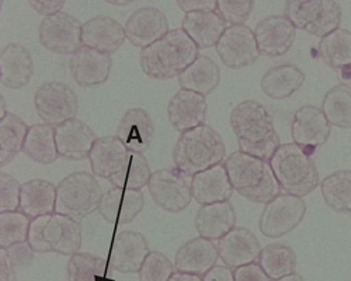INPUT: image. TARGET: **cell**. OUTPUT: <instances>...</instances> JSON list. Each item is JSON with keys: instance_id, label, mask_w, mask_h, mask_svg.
<instances>
[{"instance_id": "obj_1", "label": "cell", "mask_w": 351, "mask_h": 281, "mask_svg": "<svg viewBox=\"0 0 351 281\" xmlns=\"http://www.w3.org/2000/svg\"><path fill=\"white\" fill-rule=\"evenodd\" d=\"M229 123L241 152L269 162L281 145L271 114L256 100L241 101L232 110Z\"/></svg>"}, {"instance_id": "obj_2", "label": "cell", "mask_w": 351, "mask_h": 281, "mask_svg": "<svg viewBox=\"0 0 351 281\" xmlns=\"http://www.w3.org/2000/svg\"><path fill=\"white\" fill-rule=\"evenodd\" d=\"M198 51L182 28H174L155 44L141 49L139 65L151 79L169 80L179 77L198 58Z\"/></svg>"}, {"instance_id": "obj_3", "label": "cell", "mask_w": 351, "mask_h": 281, "mask_svg": "<svg viewBox=\"0 0 351 281\" xmlns=\"http://www.w3.org/2000/svg\"><path fill=\"white\" fill-rule=\"evenodd\" d=\"M223 166L233 190L252 203L267 204L281 193L267 160L237 151L225 159Z\"/></svg>"}, {"instance_id": "obj_4", "label": "cell", "mask_w": 351, "mask_h": 281, "mask_svg": "<svg viewBox=\"0 0 351 281\" xmlns=\"http://www.w3.org/2000/svg\"><path fill=\"white\" fill-rule=\"evenodd\" d=\"M226 159V148L221 135L208 124L183 132L173 148L174 167L190 178Z\"/></svg>"}, {"instance_id": "obj_5", "label": "cell", "mask_w": 351, "mask_h": 281, "mask_svg": "<svg viewBox=\"0 0 351 281\" xmlns=\"http://www.w3.org/2000/svg\"><path fill=\"white\" fill-rule=\"evenodd\" d=\"M269 163L287 194L302 199L320 186V175L312 155L294 143L281 144Z\"/></svg>"}, {"instance_id": "obj_6", "label": "cell", "mask_w": 351, "mask_h": 281, "mask_svg": "<svg viewBox=\"0 0 351 281\" xmlns=\"http://www.w3.org/2000/svg\"><path fill=\"white\" fill-rule=\"evenodd\" d=\"M27 242L36 253L73 256L82 247V225L76 218L53 212L34 218Z\"/></svg>"}, {"instance_id": "obj_7", "label": "cell", "mask_w": 351, "mask_h": 281, "mask_svg": "<svg viewBox=\"0 0 351 281\" xmlns=\"http://www.w3.org/2000/svg\"><path fill=\"white\" fill-rule=\"evenodd\" d=\"M103 190L93 173L75 172L56 186V212L84 218L99 210Z\"/></svg>"}, {"instance_id": "obj_8", "label": "cell", "mask_w": 351, "mask_h": 281, "mask_svg": "<svg viewBox=\"0 0 351 281\" xmlns=\"http://www.w3.org/2000/svg\"><path fill=\"white\" fill-rule=\"evenodd\" d=\"M284 14L297 30L320 40L340 28L343 12L336 0H288Z\"/></svg>"}, {"instance_id": "obj_9", "label": "cell", "mask_w": 351, "mask_h": 281, "mask_svg": "<svg viewBox=\"0 0 351 281\" xmlns=\"http://www.w3.org/2000/svg\"><path fill=\"white\" fill-rule=\"evenodd\" d=\"M34 106L38 117L45 124L58 127L76 119L79 112V97L69 84L51 80L37 89Z\"/></svg>"}, {"instance_id": "obj_10", "label": "cell", "mask_w": 351, "mask_h": 281, "mask_svg": "<svg viewBox=\"0 0 351 281\" xmlns=\"http://www.w3.org/2000/svg\"><path fill=\"white\" fill-rule=\"evenodd\" d=\"M306 214V203L297 195L280 193L276 199L265 204L258 219L263 236L277 239L294 231Z\"/></svg>"}, {"instance_id": "obj_11", "label": "cell", "mask_w": 351, "mask_h": 281, "mask_svg": "<svg viewBox=\"0 0 351 281\" xmlns=\"http://www.w3.org/2000/svg\"><path fill=\"white\" fill-rule=\"evenodd\" d=\"M191 179L176 167L156 171L148 183L154 203L170 214L182 212L193 201Z\"/></svg>"}, {"instance_id": "obj_12", "label": "cell", "mask_w": 351, "mask_h": 281, "mask_svg": "<svg viewBox=\"0 0 351 281\" xmlns=\"http://www.w3.org/2000/svg\"><path fill=\"white\" fill-rule=\"evenodd\" d=\"M83 24L66 12L44 17L38 27L41 45L60 55H73L82 44Z\"/></svg>"}, {"instance_id": "obj_13", "label": "cell", "mask_w": 351, "mask_h": 281, "mask_svg": "<svg viewBox=\"0 0 351 281\" xmlns=\"http://www.w3.org/2000/svg\"><path fill=\"white\" fill-rule=\"evenodd\" d=\"M215 48L222 64L233 71L253 65L260 56L254 32L246 24L228 27Z\"/></svg>"}, {"instance_id": "obj_14", "label": "cell", "mask_w": 351, "mask_h": 281, "mask_svg": "<svg viewBox=\"0 0 351 281\" xmlns=\"http://www.w3.org/2000/svg\"><path fill=\"white\" fill-rule=\"evenodd\" d=\"M332 132V125L326 120L324 111L316 106H302L291 120V136L294 144L301 147L309 155L324 147Z\"/></svg>"}, {"instance_id": "obj_15", "label": "cell", "mask_w": 351, "mask_h": 281, "mask_svg": "<svg viewBox=\"0 0 351 281\" xmlns=\"http://www.w3.org/2000/svg\"><path fill=\"white\" fill-rule=\"evenodd\" d=\"M254 38L260 55L277 58L285 55L294 45L297 28L285 14H274L257 23Z\"/></svg>"}, {"instance_id": "obj_16", "label": "cell", "mask_w": 351, "mask_h": 281, "mask_svg": "<svg viewBox=\"0 0 351 281\" xmlns=\"http://www.w3.org/2000/svg\"><path fill=\"white\" fill-rule=\"evenodd\" d=\"M111 55L82 45L69 60V71L80 88H97L104 84L111 73Z\"/></svg>"}, {"instance_id": "obj_17", "label": "cell", "mask_w": 351, "mask_h": 281, "mask_svg": "<svg viewBox=\"0 0 351 281\" xmlns=\"http://www.w3.org/2000/svg\"><path fill=\"white\" fill-rule=\"evenodd\" d=\"M124 28L127 40L141 49L155 44L170 32L166 14L151 6L139 8L132 12Z\"/></svg>"}, {"instance_id": "obj_18", "label": "cell", "mask_w": 351, "mask_h": 281, "mask_svg": "<svg viewBox=\"0 0 351 281\" xmlns=\"http://www.w3.org/2000/svg\"><path fill=\"white\" fill-rule=\"evenodd\" d=\"M208 103L206 96L180 89L167 104V117L173 130L180 134L206 124Z\"/></svg>"}, {"instance_id": "obj_19", "label": "cell", "mask_w": 351, "mask_h": 281, "mask_svg": "<svg viewBox=\"0 0 351 281\" xmlns=\"http://www.w3.org/2000/svg\"><path fill=\"white\" fill-rule=\"evenodd\" d=\"M217 245L219 259L232 270L256 263L263 249L257 236L243 227H235Z\"/></svg>"}, {"instance_id": "obj_20", "label": "cell", "mask_w": 351, "mask_h": 281, "mask_svg": "<svg viewBox=\"0 0 351 281\" xmlns=\"http://www.w3.org/2000/svg\"><path fill=\"white\" fill-rule=\"evenodd\" d=\"M53 128L60 158L76 162L89 159L97 140L95 131L89 125L75 119Z\"/></svg>"}, {"instance_id": "obj_21", "label": "cell", "mask_w": 351, "mask_h": 281, "mask_svg": "<svg viewBox=\"0 0 351 281\" xmlns=\"http://www.w3.org/2000/svg\"><path fill=\"white\" fill-rule=\"evenodd\" d=\"M143 206L145 195L141 190L111 187L103 194L97 211L106 222L120 225L132 222L141 214Z\"/></svg>"}, {"instance_id": "obj_22", "label": "cell", "mask_w": 351, "mask_h": 281, "mask_svg": "<svg viewBox=\"0 0 351 281\" xmlns=\"http://www.w3.org/2000/svg\"><path fill=\"white\" fill-rule=\"evenodd\" d=\"M125 40L124 25L110 16H96L83 23L82 44L84 47L112 55Z\"/></svg>"}, {"instance_id": "obj_23", "label": "cell", "mask_w": 351, "mask_h": 281, "mask_svg": "<svg viewBox=\"0 0 351 281\" xmlns=\"http://www.w3.org/2000/svg\"><path fill=\"white\" fill-rule=\"evenodd\" d=\"M219 259L218 245L202 236L193 238L183 243L174 256V267L178 271L204 277Z\"/></svg>"}, {"instance_id": "obj_24", "label": "cell", "mask_w": 351, "mask_h": 281, "mask_svg": "<svg viewBox=\"0 0 351 281\" xmlns=\"http://www.w3.org/2000/svg\"><path fill=\"white\" fill-rule=\"evenodd\" d=\"M128 156L130 149L117 135L97 138L89 156L93 175L110 182L123 171L127 164Z\"/></svg>"}, {"instance_id": "obj_25", "label": "cell", "mask_w": 351, "mask_h": 281, "mask_svg": "<svg viewBox=\"0 0 351 281\" xmlns=\"http://www.w3.org/2000/svg\"><path fill=\"white\" fill-rule=\"evenodd\" d=\"M149 255V246L146 238L134 231H124L117 235L111 252V267L123 274L139 273L146 256Z\"/></svg>"}, {"instance_id": "obj_26", "label": "cell", "mask_w": 351, "mask_h": 281, "mask_svg": "<svg viewBox=\"0 0 351 281\" xmlns=\"http://www.w3.org/2000/svg\"><path fill=\"white\" fill-rule=\"evenodd\" d=\"M34 73L33 55L24 45L13 42L0 53V82L9 89H23Z\"/></svg>"}, {"instance_id": "obj_27", "label": "cell", "mask_w": 351, "mask_h": 281, "mask_svg": "<svg viewBox=\"0 0 351 281\" xmlns=\"http://www.w3.org/2000/svg\"><path fill=\"white\" fill-rule=\"evenodd\" d=\"M155 124L151 114L143 108H130L123 116L117 136L131 151L145 154L152 145Z\"/></svg>"}, {"instance_id": "obj_28", "label": "cell", "mask_w": 351, "mask_h": 281, "mask_svg": "<svg viewBox=\"0 0 351 281\" xmlns=\"http://www.w3.org/2000/svg\"><path fill=\"white\" fill-rule=\"evenodd\" d=\"M228 27L218 10L187 13L182 21V30L194 41L198 49L217 47Z\"/></svg>"}, {"instance_id": "obj_29", "label": "cell", "mask_w": 351, "mask_h": 281, "mask_svg": "<svg viewBox=\"0 0 351 281\" xmlns=\"http://www.w3.org/2000/svg\"><path fill=\"white\" fill-rule=\"evenodd\" d=\"M194 227L199 236L217 242L237 227V211L229 201L201 206Z\"/></svg>"}, {"instance_id": "obj_30", "label": "cell", "mask_w": 351, "mask_h": 281, "mask_svg": "<svg viewBox=\"0 0 351 281\" xmlns=\"http://www.w3.org/2000/svg\"><path fill=\"white\" fill-rule=\"evenodd\" d=\"M191 187L193 200L199 206L229 201L235 191L223 164H217L193 176Z\"/></svg>"}, {"instance_id": "obj_31", "label": "cell", "mask_w": 351, "mask_h": 281, "mask_svg": "<svg viewBox=\"0 0 351 281\" xmlns=\"http://www.w3.org/2000/svg\"><path fill=\"white\" fill-rule=\"evenodd\" d=\"M305 82V73L292 64H278L270 68L260 80V89L273 100H285L295 95Z\"/></svg>"}, {"instance_id": "obj_32", "label": "cell", "mask_w": 351, "mask_h": 281, "mask_svg": "<svg viewBox=\"0 0 351 281\" xmlns=\"http://www.w3.org/2000/svg\"><path fill=\"white\" fill-rule=\"evenodd\" d=\"M319 58L330 69L336 71L343 79H351V32L337 28L317 45Z\"/></svg>"}, {"instance_id": "obj_33", "label": "cell", "mask_w": 351, "mask_h": 281, "mask_svg": "<svg viewBox=\"0 0 351 281\" xmlns=\"http://www.w3.org/2000/svg\"><path fill=\"white\" fill-rule=\"evenodd\" d=\"M20 211L32 219L56 211V186L44 179H32L21 184Z\"/></svg>"}, {"instance_id": "obj_34", "label": "cell", "mask_w": 351, "mask_h": 281, "mask_svg": "<svg viewBox=\"0 0 351 281\" xmlns=\"http://www.w3.org/2000/svg\"><path fill=\"white\" fill-rule=\"evenodd\" d=\"M219 66L206 55H198V58L179 76L182 89L191 90L206 97L219 86Z\"/></svg>"}, {"instance_id": "obj_35", "label": "cell", "mask_w": 351, "mask_h": 281, "mask_svg": "<svg viewBox=\"0 0 351 281\" xmlns=\"http://www.w3.org/2000/svg\"><path fill=\"white\" fill-rule=\"evenodd\" d=\"M23 154L40 164H52L60 158L56 148L55 128L48 124H34L28 130Z\"/></svg>"}, {"instance_id": "obj_36", "label": "cell", "mask_w": 351, "mask_h": 281, "mask_svg": "<svg viewBox=\"0 0 351 281\" xmlns=\"http://www.w3.org/2000/svg\"><path fill=\"white\" fill-rule=\"evenodd\" d=\"M28 127L14 112L0 119V166H6L20 152H23Z\"/></svg>"}, {"instance_id": "obj_37", "label": "cell", "mask_w": 351, "mask_h": 281, "mask_svg": "<svg viewBox=\"0 0 351 281\" xmlns=\"http://www.w3.org/2000/svg\"><path fill=\"white\" fill-rule=\"evenodd\" d=\"M258 265L274 281L284 276L297 273L298 258L295 250L284 243H273L261 249Z\"/></svg>"}, {"instance_id": "obj_38", "label": "cell", "mask_w": 351, "mask_h": 281, "mask_svg": "<svg viewBox=\"0 0 351 281\" xmlns=\"http://www.w3.org/2000/svg\"><path fill=\"white\" fill-rule=\"evenodd\" d=\"M322 111L332 127L351 128V88L340 83L326 92L322 101Z\"/></svg>"}, {"instance_id": "obj_39", "label": "cell", "mask_w": 351, "mask_h": 281, "mask_svg": "<svg viewBox=\"0 0 351 281\" xmlns=\"http://www.w3.org/2000/svg\"><path fill=\"white\" fill-rule=\"evenodd\" d=\"M322 197L328 207L339 212H351V171L341 169L320 182Z\"/></svg>"}, {"instance_id": "obj_40", "label": "cell", "mask_w": 351, "mask_h": 281, "mask_svg": "<svg viewBox=\"0 0 351 281\" xmlns=\"http://www.w3.org/2000/svg\"><path fill=\"white\" fill-rule=\"evenodd\" d=\"M68 281H114L107 278V262L92 253H76L66 266Z\"/></svg>"}, {"instance_id": "obj_41", "label": "cell", "mask_w": 351, "mask_h": 281, "mask_svg": "<svg viewBox=\"0 0 351 281\" xmlns=\"http://www.w3.org/2000/svg\"><path fill=\"white\" fill-rule=\"evenodd\" d=\"M152 178L151 164L143 154L131 152L123 171L110 180L112 187L117 188H130V190H142V187L148 186Z\"/></svg>"}, {"instance_id": "obj_42", "label": "cell", "mask_w": 351, "mask_h": 281, "mask_svg": "<svg viewBox=\"0 0 351 281\" xmlns=\"http://www.w3.org/2000/svg\"><path fill=\"white\" fill-rule=\"evenodd\" d=\"M32 221L21 211L0 212V247L9 249L13 245L27 242Z\"/></svg>"}, {"instance_id": "obj_43", "label": "cell", "mask_w": 351, "mask_h": 281, "mask_svg": "<svg viewBox=\"0 0 351 281\" xmlns=\"http://www.w3.org/2000/svg\"><path fill=\"white\" fill-rule=\"evenodd\" d=\"M174 271V263L162 252L154 250L146 256L138 276L139 281H169Z\"/></svg>"}, {"instance_id": "obj_44", "label": "cell", "mask_w": 351, "mask_h": 281, "mask_svg": "<svg viewBox=\"0 0 351 281\" xmlns=\"http://www.w3.org/2000/svg\"><path fill=\"white\" fill-rule=\"evenodd\" d=\"M253 9V0H217V10L229 27L245 25Z\"/></svg>"}, {"instance_id": "obj_45", "label": "cell", "mask_w": 351, "mask_h": 281, "mask_svg": "<svg viewBox=\"0 0 351 281\" xmlns=\"http://www.w3.org/2000/svg\"><path fill=\"white\" fill-rule=\"evenodd\" d=\"M21 184L16 178L2 171L0 173V212L20 210Z\"/></svg>"}, {"instance_id": "obj_46", "label": "cell", "mask_w": 351, "mask_h": 281, "mask_svg": "<svg viewBox=\"0 0 351 281\" xmlns=\"http://www.w3.org/2000/svg\"><path fill=\"white\" fill-rule=\"evenodd\" d=\"M2 249V247H0ZM8 253L9 262L12 265V267L14 269V271H24L27 269H30L36 260V250L30 246L28 242H23V243H17L10 246L9 249H5Z\"/></svg>"}, {"instance_id": "obj_47", "label": "cell", "mask_w": 351, "mask_h": 281, "mask_svg": "<svg viewBox=\"0 0 351 281\" xmlns=\"http://www.w3.org/2000/svg\"><path fill=\"white\" fill-rule=\"evenodd\" d=\"M233 278L235 281H273L257 263L235 269L233 270Z\"/></svg>"}, {"instance_id": "obj_48", "label": "cell", "mask_w": 351, "mask_h": 281, "mask_svg": "<svg viewBox=\"0 0 351 281\" xmlns=\"http://www.w3.org/2000/svg\"><path fill=\"white\" fill-rule=\"evenodd\" d=\"M27 3L34 12L44 17L61 13L64 6L66 5L64 0H28Z\"/></svg>"}, {"instance_id": "obj_49", "label": "cell", "mask_w": 351, "mask_h": 281, "mask_svg": "<svg viewBox=\"0 0 351 281\" xmlns=\"http://www.w3.org/2000/svg\"><path fill=\"white\" fill-rule=\"evenodd\" d=\"M178 6L186 14L201 10H217V0H179Z\"/></svg>"}, {"instance_id": "obj_50", "label": "cell", "mask_w": 351, "mask_h": 281, "mask_svg": "<svg viewBox=\"0 0 351 281\" xmlns=\"http://www.w3.org/2000/svg\"><path fill=\"white\" fill-rule=\"evenodd\" d=\"M202 281H235V278H233L232 269L225 265H217L202 277Z\"/></svg>"}, {"instance_id": "obj_51", "label": "cell", "mask_w": 351, "mask_h": 281, "mask_svg": "<svg viewBox=\"0 0 351 281\" xmlns=\"http://www.w3.org/2000/svg\"><path fill=\"white\" fill-rule=\"evenodd\" d=\"M17 273L12 267L8 253L5 249H0V281H16Z\"/></svg>"}, {"instance_id": "obj_52", "label": "cell", "mask_w": 351, "mask_h": 281, "mask_svg": "<svg viewBox=\"0 0 351 281\" xmlns=\"http://www.w3.org/2000/svg\"><path fill=\"white\" fill-rule=\"evenodd\" d=\"M169 281H202L201 276L190 274V273H182L176 270Z\"/></svg>"}, {"instance_id": "obj_53", "label": "cell", "mask_w": 351, "mask_h": 281, "mask_svg": "<svg viewBox=\"0 0 351 281\" xmlns=\"http://www.w3.org/2000/svg\"><path fill=\"white\" fill-rule=\"evenodd\" d=\"M274 281H305L304 277L298 273H292V274H288V276H284L278 280H274Z\"/></svg>"}, {"instance_id": "obj_54", "label": "cell", "mask_w": 351, "mask_h": 281, "mask_svg": "<svg viewBox=\"0 0 351 281\" xmlns=\"http://www.w3.org/2000/svg\"><path fill=\"white\" fill-rule=\"evenodd\" d=\"M107 3L112 6H130L134 3V0H107Z\"/></svg>"}, {"instance_id": "obj_55", "label": "cell", "mask_w": 351, "mask_h": 281, "mask_svg": "<svg viewBox=\"0 0 351 281\" xmlns=\"http://www.w3.org/2000/svg\"><path fill=\"white\" fill-rule=\"evenodd\" d=\"M0 101H2V117H0V119H3L6 114H8V108H6V99H5V96L2 95V96H0Z\"/></svg>"}, {"instance_id": "obj_56", "label": "cell", "mask_w": 351, "mask_h": 281, "mask_svg": "<svg viewBox=\"0 0 351 281\" xmlns=\"http://www.w3.org/2000/svg\"><path fill=\"white\" fill-rule=\"evenodd\" d=\"M350 215H351V212H350Z\"/></svg>"}]
</instances>
